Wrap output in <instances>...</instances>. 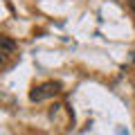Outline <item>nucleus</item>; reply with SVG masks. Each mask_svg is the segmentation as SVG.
Returning <instances> with one entry per match:
<instances>
[{"instance_id":"f257e3e1","label":"nucleus","mask_w":135,"mask_h":135,"mask_svg":"<svg viewBox=\"0 0 135 135\" xmlns=\"http://www.w3.org/2000/svg\"><path fill=\"white\" fill-rule=\"evenodd\" d=\"M59 92V83H43V86L34 88L32 92H29V99L32 101H43L47 99V97H54Z\"/></svg>"},{"instance_id":"f03ea898","label":"nucleus","mask_w":135,"mask_h":135,"mask_svg":"<svg viewBox=\"0 0 135 135\" xmlns=\"http://www.w3.org/2000/svg\"><path fill=\"white\" fill-rule=\"evenodd\" d=\"M0 47H2V54H11L16 50V43L9 36H0Z\"/></svg>"}]
</instances>
